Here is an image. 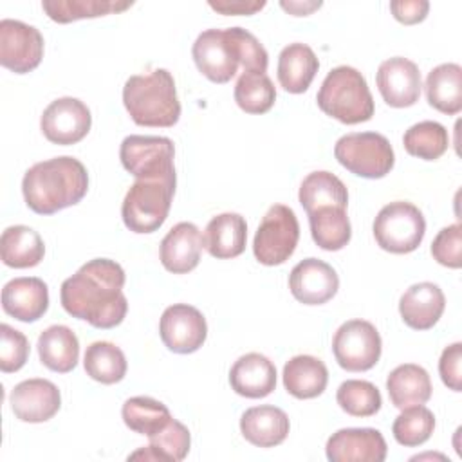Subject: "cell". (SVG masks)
<instances>
[{"label": "cell", "instance_id": "1", "mask_svg": "<svg viewBox=\"0 0 462 462\" xmlns=\"http://www.w3.org/2000/svg\"><path fill=\"white\" fill-rule=\"evenodd\" d=\"M123 267L108 258H94L67 278L60 289L63 309L96 328L117 327L128 310Z\"/></svg>", "mask_w": 462, "mask_h": 462}, {"label": "cell", "instance_id": "2", "mask_svg": "<svg viewBox=\"0 0 462 462\" xmlns=\"http://www.w3.org/2000/svg\"><path fill=\"white\" fill-rule=\"evenodd\" d=\"M191 54L197 69L213 83H227L238 67L244 72H265L269 63L265 47L242 27L202 31L191 47Z\"/></svg>", "mask_w": 462, "mask_h": 462}, {"label": "cell", "instance_id": "3", "mask_svg": "<svg viewBox=\"0 0 462 462\" xmlns=\"http://www.w3.org/2000/svg\"><path fill=\"white\" fill-rule=\"evenodd\" d=\"M87 168L70 155L36 162L22 179L25 204L38 215H52L78 204L87 195Z\"/></svg>", "mask_w": 462, "mask_h": 462}, {"label": "cell", "instance_id": "4", "mask_svg": "<svg viewBox=\"0 0 462 462\" xmlns=\"http://www.w3.org/2000/svg\"><path fill=\"white\" fill-rule=\"evenodd\" d=\"M123 103L139 126L168 128L180 117L175 81L166 69L130 76L123 87Z\"/></svg>", "mask_w": 462, "mask_h": 462}, {"label": "cell", "instance_id": "5", "mask_svg": "<svg viewBox=\"0 0 462 462\" xmlns=\"http://www.w3.org/2000/svg\"><path fill=\"white\" fill-rule=\"evenodd\" d=\"M316 101L321 112L345 125L365 123L374 116V97L365 76L348 65H339L325 76Z\"/></svg>", "mask_w": 462, "mask_h": 462}, {"label": "cell", "instance_id": "6", "mask_svg": "<svg viewBox=\"0 0 462 462\" xmlns=\"http://www.w3.org/2000/svg\"><path fill=\"white\" fill-rule=\"evenodd\" d=\"M175 186V182L166 180L135 179L121 206L125 226L141 235L157 231L170 213Z\"/></svg>", "mask_w": 462, "mask_h": 462}, {"label": "cell", "instance_id": "7", "mask_svg": "<svg viewBox=\"0 0 462 462\" xmlns=\"http://www.w3.org/2000/svg\"><path fill=\"white\" fill-rule=\"evenodd\" d=\"M334 157L343 168L365 179L384 177L395 162L390 141L377 132H354L339 137Z\"/></svg>", "mask_w": 462, "mask_h": 462}, {"label": "cell", "instance_id": "8", "mask_svg": "<svg viewBox=\"0 0 462 462\" xmlns=\"http://www.w3.org/2000/svg\"><path fill=\"white\" fill-rule=\"evenodd\" d=\"M426 233L422 211L406 200L383 206L374 220V236L381 249L393 254L415 251Z\"/></svg>", "mask_w": 462, "mask_h": 462}, {"label": "cell", "instance_id": "9", "mask_svg": "<svg viewBox=\"0 0 462 462\" xmlns=\"http://www.w3.org/2000/svg\"><path fill=\"white\" fill-rule=\"evenodd\" d=\"M173 157L175 146L171 139L161 135H128L119 148L121 164L135 179L177 184Z\"/></svg>", "mask_w": 462, "mask_h": 462}, {"label": "cell", "instance_id": "10", "mask_svg": "<svg viewBox=\"0 0 462 462\" xmlns=\"http://www.w3.org/2000/svg\"><path fill=\"white\" fill-rule=\"evenodd\" d=\"M300 224L296 213L285 204H273L263 215L254 240V258L263 265H280L289 260L298 245Z\"/></svg>", "mask_w": 462, "mask_h": 462}, {"label": "cell", "instance_id": "11", "mask_svg": "<svg viewBox=\"0 0 462 462\" xmlns=\"http://www.w3.org/2000/svg\"><path fill=\"white\" fill-rule=\"evenodd\" d=\"M381 336L366 319L345 321L334 334L332 352L337 365L348 372H366L381 357Z\"/></svg>", "mask_w": 462, "mask_h": 462}, {"label": "cell", "instance_id": "12", "mask_svg": "<svg viewBox=\"0 0 462 462\" xmlns=\"http://www.w3.org/2000/svg\"><path fill=\"white\" fill-rule=\"evenodd\" d=\"M43 58V36L29 23L4 18L0 22V63L2 67L25 74L34 70Z\"/></svg>", "mask_w": 462, "mask_h": 462}, {"label": "cell", "instance_id": "13", "mask_svg": "<svg viewBox=\"0 0 462 462\" xmlns=\"http://www.w3.org/2000/svg\"><path fill=\"white\" fill-rule=\"evenodd\" d=\"M159 334L168 350L175 354H191L206 341V318L193 305L173 303L166 307L161 316Z\"/></svg>", "mask_w": 462, "mask_h": 462}, {"label": "cell", "instance_id": "14", "mask_svg": "<svg viewBox=\"0 0 462 462\" xmlns=\"http://www.w3.org/2000/svg\"><path fill=\"white\" fill-rule=\"evenodd\" d=\"M92 116L78 97H58L42 114L40 128L47 141L61 146L79 143L90 130Z\"/></svg>", "mask_w": 462, "mask_h": 462}, {"label": "cell", "instance_id": "15", "mask_svg": "<svg viewBox=\"0 0 462 462\" xmlns=\"http://www.w3.org/2000/svg\"><path fill=\"white\" fill-rule=\"evenodd\" d=\"M375 83L384 103L393 108L415 105L422 88L419 67L402 56L384 60L377 69Z\"/></svg>", "mask_w": 462, "mask_h": 462}, {"label": "cell", "instance_id": "16", "mask_svg": "<svg viewBox=\"0 0 462 462\" xmlns=\"http://www.w3.org/2000/svg\"><path fill=\"white\" fill-rule=\"evenodd\" d=\"M289 289L300 303L321 305L336 296L339 278L327 262L305 258L292 267L289 274Z\"/></svg>", "mask_w": 462, "mask_h": 462}, {"label": "cell", "instance_id": "17", "mask_svg": "<svg viewBox=\"0 0 462 462\" xmlns=\"http://www.w3.org/2000/svg\"><path fill=\"white\" fill-rule=\"evenodd\" d=\"M325 449L330 462H383L388 451L384 437L374 428L337 430Z\"/></svg>", "mask_w": 462, "mask_h": 462}, {"label": "cell", "instance_id": "18", "mask_svg": "<svg viewBox=\"0 0 462 462\" xmlns=\"http://www.w3.org/2000/svg\"><path fill=\"white\" fill-rule=\"evenodd\" d=\"M9 404L16 419L36 424L45 422L58 413L61 395L58 386L47 379H25L13 388Z\"/></svg>", "mask_w": 462, "mask_h": 462}, {"label": "cell", "instance_id": "19", "mask_svg": "<svg viewBox=\"0 0 462 462\" xmlns=\"http://www.w3.org/2000/svg\"><path fill=\"white\" fill-rule=\"evenodd\" d=\"M204 238L199 227L191 222L175 224L161 242L159 258L166 271L173 274H186L200 262Z\"/></svg>", "mask_w": 462, "mask_h": 462}, {"label": "cell", "instance_id": "20", "mask_svg": "<svg viewBox=\"0 0 462 462\" xmlns=\"http://www.w3.org/2000/svg\"><path fill=\"white\" fill-rule=\"evenodd\" d=\"M2 309L23 323L40 319L49 309L47 283L36 276L9 280L2 289Z\"/></svg>", "mask_w": 462, "mask_h": 462}, {"label": "cell", "instance_id": "21", "mask_svg": "<svg viewBox=\"0 0 462 462\" xmlns=\"http://www.w3.org/2000/svg\"><path fill=\"white\" fill-rule=\"evenodd\" d=\"M446 298L442 289L431 282L413 283L399 300V312L402 321L415 330L431 328L442 316Z\"/></svg>", "mask_w": 462, "mask_h": 462}, {"label": "cell", "instance_id": "22", "mask_svg": "<svg viewBox=\"0 0 462 462\" xmlns=\"http://www.w3.org/2000/svg\"><path fill=\"white\" fill-rule=\"evenodd\" d=\"M231 388L247 399H262L276 388L274 363L258 352L240 356L229 370Z\"/></svg>", "mask_w": 462, "mask_h": 462}, {"label": "cell", "instance_id": "23", "mask_svg": "<svg viewBox=\"0 0 462 462\" xmlns=\"http://www.w3.org/2000/svg\"><path fill=\"white\" fill-rule=\"evenodd\" d=\"M289 417L282 408L262 404L245 410L240 417V431L247 442L258 448H274L289 435Z\"/></svg>", "mask_w": 462, "mask_h": 462}, {"label": "cell", "instance_id": "24", "mask_svg": "<svg viewBox=\"0 0 462 462\" xmlns=\"http://www.w3.org/2000/svg\"><path fill=\"white\" fill-rule=\"evenodd\" d=\"M204 247L213 258L227 260L240 256L247 242V224L238 213H220L213 217L202 235Z\"/></svg>", "mask_w": 462, "mask_h": 462}, {"label": "cell", "instance_id": "25", "mask_svg": "<svg viewBox=\"0 0 462 462\" xmlns=\"http://www.w3.org/2000/svg\"><path fill=\"white\" fill-rule=\"evenodd\" d=\"M319 69L318 56L307 43H289L278 56V81L291 94L305 92Z\"/></svg>", "mask_w": 462, "mask_h": 462}, {"label": "cell", "instance_id": "26", "mask_svg": "<svg viewBox=\"0 0 462 462\" xmlns=\"http://www.w3.org/2000/svg\"><path fill=\"white\" fill-rule=\"evenodd\" d=\"M283 386L296 399H314L321 395L328 383L325 363L314 356H294L283 366Z\"/></svg>", "mask_w": 462, "mask_h": 462}, {"label": "cell", "instance_id": "27", "mask_svg": "<svg viewBox=\"0 0 462 462\" xmlns=\"http://www.w3.org/2000/svg\"><path fill=\"white\" fill-rule=\"evenodd\" d=\"M386 390L392 404L399 410L424 404L431 397V381L428 372L413 363L399 365L388 374Z\"/></svg>", "mask_w": 462, "mask_h": 462}, {"label": "cell", "instance_id": "28", "mask_svg": "<svg viewBox=\"0 0 462 462\" xmlns=\"http://www.w3.org/2000/svg\"><path fill=\"white\" fill-rule=\"evenodd\" d=\"M40 361L52 372L67 374L78 365L79 341L67 325H51L38 337Z\"/></svg>", "mask_w": 462, "mask_h": 462}, {"label": "cell", "instance_id": "29", "mask_svg": "<svg viewBox=\"0 0 462 462\" xmlns=\"http://www.w3.org/2000/svg\"><path fill=\"white\" fill-rule=\"evenodd\" d=\"M428 103L448 116L462 110V67L458 63H442L428 72L426 78Z\"/></svg>", "mask_w": 462, "mask_h": 462}, {"label": "cell", "instance_id": "30", "mask_svg": "<svg viewBox=\"0 0 462 462\" xmlns=\"http://www.w3.org/2000/svg\"><path fill=\"white\" fill-rule=\"evenodd\" d=\"M45 244L29 226H9L0 236V256L7 267H34L43 260Z\"/></svg>", "mask_w": 462, "mask_h": 462}, {"label": "cell", "instance_id": "31", "mask_svg": "<svg viewBox=\"0 0 462 462\" xmlns=\"http://www.w3.org/2000/svg\"><path fill=\"white\" fill-rule=\"evenodd\" d=\"M309 226L312 240L325 251L343 249L352 236L350 220L345 208L323 206L309 213Z\"/></svg>", "mask_w": 462, "mask_h": 462}, {"label": "cell", "instance_id": "32", "mask_svg": "<svg viewBox=\"0 0 462 462\" xmlns=\"http://www.w3.org/2000/svg\"><path fill=\"white\" fill-rule=\"evenodd\" d=\"M298 199L309 215L310 211L323 206H337L346 209L348 191L339 177H336L330 171L319 170V171L309 173L303 179Z\"/></svg>", "mask_w": 462, "mask_h": 462}, {"label": "cell", "instance_id": "33", "mask_svg": "<svg viewBox=\"0 0 462 462\" xmlns=\"http://www.w3.org/2000/svg\"><path fill=\"white\" fill-rule=\"evenodd\" d=\"M150 439V446L146 449H139L132 453L128 458H152V460H166V462H179L184 460L189 446L191 437L189 430L171 417V420L157 433H153Z\"/></svg>", "mask_w": 462, "mask_h": 462}, {"label": "cell", "instance_id": "34", "mask_svg": "<svg viewBox=\"0 0 462 462\" xmlns=\"http://www.w3.org/2000/svg\"><path fill=\"white\" fill-rule=\"evenodd\" d=\"M128 0H43L42 7L47 16L58 23H70L81 18H96L110 13H121L132 7Z\"/></svg>", "mask_w": 462, "mask_h": 462}, {"label": "cell", "instance_id": "35", "mask_svg": "<svg viewBox=\"0 0 462 462\" xmlns=\"http://www.w3.org/2000/svg\"><path fill=\"white\" fill-rule=\"evenodd\" d=\"M83 366L87 375L103 384L119 383L126 375V357L110 341H94L87 346Z\"/></svg>", "mask_w": 462, "mask_h": 462}, {"label": "cell", "instance_id": "36", "mask_svg": "<svg viewBox=\"0 0 462 462\" xmlns=\"http://www.w3.org/2000/svg\"><path fill=\"white\" fill-rule=\"evenodd\" d=\"M121 415L132 431L146 437L161 431L171 420L170 410L161 401L146 395L126 399L121 408Z\"/></svg>", "mask_w": 462, "mask_h": 462}, {"label": "cell", "instance_id": "37", "mask_svg": "<svg viewBox=\"0 0 462 462\" xmlns=\"http://www.w3.org/2000/svg\"><path fill=\"white\" fill-rule=\"evenodd\" d=\"M235 101L247 114H265L276 101V88L265 72H242L235 85Z\"/></svg>", "mask_w": 462, "mask_h": 462}, {"label": "cell", "instance_id": "38", "mask_svg": "<svg viewBox=\"0 0 462 462\" xmlns=\"http://www.w3.org/2000/svg\"><path fill=\"white\" fill-rule=\"evenodd\" d=\"M402 144L410 155L424 161H435L446 153L449 135L444 125L437 121H420L404 132Z\"/></svg>", "mask_w": 462, "mask_h": 462}, {"label": "cell", "instance_id": "39", "mask_svg": "<svg viewBox=\"0 0 462 462\" xmlns=\"http://www.w3.org/2000/svg\"><path fill=\"white\" fill-rule=\"evenodd\" d=\"M435 430V415L422 404L404 408L392 424L393 439L406 448L424 444Z\"/></svg>", "mask_w": 462, "mask_h": 462}, {"label": "cell", "instance_id": "40", "mask_svg": "<svg viewBox=\"0 0 462 462\" xmlns=\"http://www.w3.org/2000/svg\"><path fill=\"white\" fill-rule=\"evenodd\" d=\"M336 401L352 417H372L381 410L383 399L375 384L363 379H348L339 384Z\"/></svg>", "mask_w": 462, "mask_h": 462}, {"label": "cell", "instance_id": "41", "mask_svg": "<svg viewBox=\"0 0 462 462\" xmlns=\"http://www.w3.org/2000/svg\"><path fill=\"white\" fill-rule=\"evenodd\" d=\"M29 357L27 337L7 323L0 325V370L5 374L20 370Z\"/></svg>", "mask_w": 462, "mask_h": 462}, {"label": "cell", "instance_id": "42", "mask_svg": "<svg viewBox=\"0 0 462 462\" xmlns=\"http://www.w3.org/2000/svg\"><path fill=\"white\" fill-rule=\"evenodd\" d=\"M431 256L444 267L458 269L462 265V227L451 224L442 227L431 242Z\"/></svg>", "mask_w": 462, "mask_h": 462}, {"label": "cell", "instance_id": "43", "mask_svg": "<svg viewBox=\"0 0 462 462\" xmlns=\"http://www.w3.org/2000/svg\"><path fill=\"white\" fill-rule=\"evenodd\" d=\"M462 343H453L449 346H446L440 354L439 359V374L442 383L453 390V392H460L462 390Z\"/></svg>", "mask_w": 462, "mask_h": 462}, {"label": "cell", "instance_id": "44", "mask_svg": "<svg viewBox=\"0 0 462 462\" xmlns=\"http://www.w3.org/2000/svg\"><path fill=\"white\" fill-rule=\"evenodd\" d=\"M390 11L397 22L404 25H413L426 18L430 4L426 0H395L390 2Z\"/></svg>", "mask_w": 462, "mask_h": 462}, {"label": "cell", "instance_id": "45", "mask_svg": "<svg viewBox=\"0 0 462 462\" xmlns=\"http://www.w3.org/2000/svg\"><path fill=\"white\" fill-rule=\"evenodd\" d=\"M209 7L220 14H254L265 7V0H209Z\"/></svg>", "mask_w": 462, "mask_h": 462}, {"label": "cell", "instance_id": "46", "mask_svg": "<svg viewBox=\"0 0 462 462\" xmlns=\"http://www.w3.org/2000/svg\"><path fill=\"white\" fill-rule=\"evenodd\" d=\"M280 5H282V9H285L287 13L294 14V16H307L312 11L319 9L321 2H285V0H282Z\"/></svg>", "mask_w": 462, "mask_h": 462}]
</instances>
